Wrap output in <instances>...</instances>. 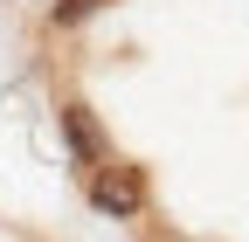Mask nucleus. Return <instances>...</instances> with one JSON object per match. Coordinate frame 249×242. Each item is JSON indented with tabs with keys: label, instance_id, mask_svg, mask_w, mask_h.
<instances>
[{
	"label": "nucleus",
	"instance_id": "nucleus-1",
	"mask_svg": "<svg viewBox=\"0 0 249 242\" xmlns=\"http://www.w3.org/2000/svg\"><path fill=\"white\" fill-rule=\"evenodd\" d=\"M145 173L139 166H118V159H104V166H90V207L97 215H118V222H139L145 215Z\"/></svg>",
	"mask_w": 249,
	"mask_h": 242
},
{
	"label": "nucleus",
	"instance_id": "nucleus-2",
	"mask_svg": "<svg viewBox=\"0 0 249 242\" xmlns=\"http://www.w3.org/2000/svg\"><path fill=\"white\" fill-rule=\"evenodd\" d=\"M62 138H70V153L83 159V166H104L111 153H104V132H97V118H90L83 104H62Z\"/></svg>",
	"mask_w": 249,
	"mask_h": 242
},
{
	"label": "nucleus",
	"instance_id": "nucleus-3",
	"mask_svg": "<svg viewBox=\"0 0 249 242\" xmlns=\"http://www.w3.org/2000/svg\"><path fill=\"white\" fill-rule=\"evenodd\" d=\"M97 7H111V0H55V28H76V21H90Z\"/></svg>",
	"mask_w": 249,
	"mask_h": 242
}]
</instances>
